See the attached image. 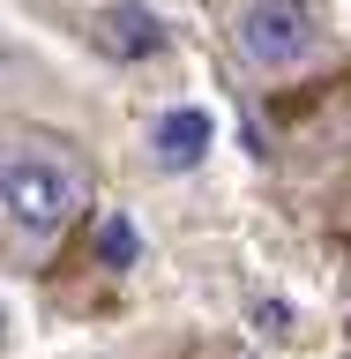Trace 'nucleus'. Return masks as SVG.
Wrapping results in <instances>:
<instances>
[{"mask_svg": "<svg viewBox=\"0 0 351 359\" xmlns=\"http://www.w3.org/2000/svg\"><path fill=\"white\" fill-rule=\"evenodd\" d=\"M90 217H97L90 150L60 128L8 120L0 128V262L8 277H45Z\"/></svg>", "mask_w": 351, "mask_h": 359, "instance_id": "nucleus-1", "label": "nucleus"}, {"mask_svg": "<svg viewBox=\"0 0 351 359\" xmlns=\"http://www.w3.org/2000/svg\"><path fill=\"white\" fill-rule=\"evenodd\" d=\"M202 15L247 97H299L344 75V45L314 0H202Z\"/></svg>", "mask_w": 351, "mask_h": 359, "instance_id": "nucleus-2", "label": "nucleus"}, {"mask_svg": "<svg viewBox=\"0 0 351 359\" xmlns=\"http://www.w3.org/2000/svg\"><path fill=\"white\" fill-rule=\"evenodd\" d=\"M329 232H336V240H351V180L336 187V202H329Z\"/></svg>", "mask_w": 351, "mask_h": 359, "instance_id": "nucleus-3", "label": "nucleus"}, {"mask_svg": "<svg viewBox=\"0 0 351 359\" xmlns=\"http://www.w3.org/2000/svg\"><path fill=\"white\" fill-rule=\"evenodd\" d=\"M344 314H351V255H344Z\"/></svg>", "mask_w": 351, "mask_h": 359, "instance_id": "nucleus-4", "label": "nucleus"}, {"mask_svg": "<svg viewBox=\"0 0 351 359\" xmlns=\"http://www.w3.org/2000/svg\"><path fill=\"white\" fill-rule=\"evenodd\" d=\"M344 359H351V352H344Z\"/></svg>", "mask_w": 351, "mask_h": 359, "instance_id": "nucleus-5", "label": "nucleus"}]
</instances>
